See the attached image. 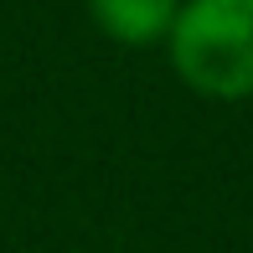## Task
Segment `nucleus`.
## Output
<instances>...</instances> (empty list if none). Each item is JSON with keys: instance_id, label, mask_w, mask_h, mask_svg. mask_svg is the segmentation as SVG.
<instances>
[{"instance_id": "f257e3e1", "label": "nucleus", "mask_w": 253, "mask_h": 253, "mask_svg": "<svg viewBox=\"0 0 253 253\" xmlns=\"http://www.w3.org/2000/svg\"><path fill=\"white\" fill-rule=\"evenodd\" d=\"M176 78L202 98H253V0H181L166 37Z\"/></svg>"}, {"instance_id": "f03ea898", "label": "nucleus", "mask_w": 253, "mask_h": 253, "mask_svg": "<svg viewBox=\"0 0 253 253\" xmlns=\"http://www.w3.org/2000/svg\"><path fill=\"white\" fill-rule=\"evenodd\" d=\"M181 0H88V16L119 47H155L170 37Z\"/></svg>"}]
</instances>
